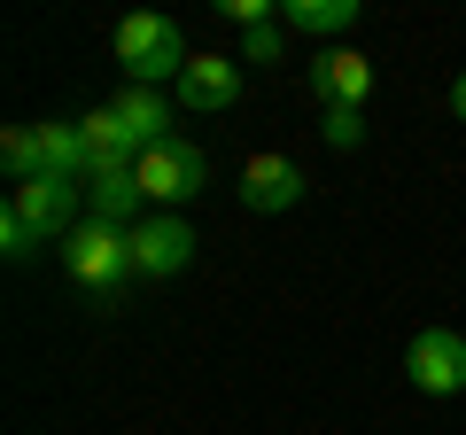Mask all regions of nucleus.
Masks as SVG:
<instances>
[{"instance_id": "nucleus-6", "label": "nucleus", "mask_w": 466, "mask_h": 435, "mask_svg": "<svg viewBox=\"0 0 466 435\" xmlns=\"http://www.w3.org/2000/svg\"><path fill=\"white\" fill-rule=\"evenodd\" d=\"M195 226H187L179 210H148L133 226V265H140V280H171V272H187L195 265Z\"/></svg>"}, {"instance_id": "nucleus-4", "label": "nucleus", "mask_w": 466, "mask_h": 435, "mask_svg": "<svg viewBox=\"0 0 466 435\" xmlns=\"http://www.w3.org/2000/svg\"><path fill=\"white\" fill-rule=\"evenodd\" d=\"M140 195H148V210H187V202L210 187V156L195 148V140H164V148L140 156Z\"/></svg>"}, {"instance_id": "nucleus-8", "label": "nucleus", "mask_w": 466, "mask_h": 435, "mask_svg": "<svg viewBox=\"0 0 466 435\" xmlns=\"http://www.w3.org/2000/svg\"><path fill=\"white\" fill-rule=\"evenodd\" d=\"M241 202H249L257 218H280V210H296L303 202V164L296 156H280V148H265V156H249V164H241Z\"/></svg>"}, {"instance_id": "nucleus-11", "label": "nucleus", "mask_w": 466, "mask_h": 435, "mask_svg": "<svg viewBox=\"0 0 466 435\" xmlns=\"http://www.w3.org/2000/svg\"><path fill=\"white\" fill-rule=\"evenodd\" d=\"M86 218H101V226H125L133 234L140 218H148V195H140V171H94L86 179Z\"/></svg>"}, {"instance_id": "nucleus-14", "label": "nucleus", "mask_w": 466, "mask_h": 435, "mask_svg": "<svg viewBox=\"0 0 466 435\" xmlns=\"http://www.w3.org/2000/svg\"><path fill=\"white\" fill-rule=\"evenodd\" d=\"M39 140H47V164L63 171V179H86V125L78 117H47Z\"/></svg>"}, {"instance_id": "nucleus-5", "label": "nucleus", "mask_w": 466, "mask_h": 435, "mask_svg": "<svg viewBox=\"0 0 466 435\" xmlns=\"http://www.w3.org/2000/svg\"><path fill=\"white\" fill-rule=\"evenodd\" d=\"M404 373H412L420 397H459L466 389V335L459 327H420L404 342Z\"/></svg>"}, {"instance_id": "nucleus-1", "label": "nucleus", "mask_w": 466, "mask_h": 435, "mask_svg": "<svg viewBox=\"0 0 466 435\" xmlns=\"http://www.w3.org/2000/svg\"><path fill=\"white\" fill-rule=\"evenodd\" d=\"M116 70H125V86H179L187 78V32H179V16H164V8H133V16H116Z\"/></svg>"}, {"instance_id": "nucleus-13", "label": "nucleus", "mask_w": 466, "mask_h": 435, "mask_svg": "<svg viewBox=\"0 0 466 435\" xmlns=\"http://www.w3.org/2000/svg\"><path fill=\"white\" fill-rule=\"evenodd\" d=\"M0 171H8V187H24V179H47V140H39V125H8L0 133Z\"/></svg>"}, {"instance_id": "nucleus-15", "label": "nucleus", "mask_w": 466, "mask_h": 435, "mask_svg": "<svg viewBox=\"0 0 466 435\" xmlns=\"http://www.w3.org/2000/svg\"><path fill=\"white\" fill-rule=\"evenodd\" d=\"M39 249H47V241H39V234H32V226H24L16 210H0V257H8V265H32Z\"/></svg>"}, {"instance_id": "nucleus-10", "label": "nucleus", "mask_w": 466, "mask_h": 435, "mask_svg": "<svg viewBox=\"0 0 466 435\" xmlns=\"http://www.w3.org/2000/svg\"><path fill=\"white\" fill-rule=\"evenodd\" d=\"M109 109H116V133H125V148H133V156L179 140V133H171V94H156V86H125Z\"/></svg>"}, {"instance_id": "nucleus-3", "label": "nucleus", "mask_w": 466, "mask_h": 435, "mask_svg": "<svg viewBox=\"0 0 466 435\" xmlns=\"http://www.w3.org/2000/svg\"><path fill=\"white\" fill-rule=\"evenodd\" d=\"M8 210H16L39 241H55V249H63V241L86 226V179H63V171L24 179V187H8Z\"/></svg>"}, {"instance_id": "nucleus-2", "label": "nucleus", "mask_w": 466, "mask_h": 435, "mask_svg": "<svg viewBox=\"0 0 466 435\" xmlns=\"http://www.w3.org/2000/svg\"><path fill=\"white\" fill-rule=\"evenodd\" d=\"M63 272L101 303V311H116V303H125V280H140V265H133V234H125V226H101V218H86L78 234L63 241Z\"/></svg>"}, {"instance_id": "nucleus-9", "label": "nucleus", "mask_w": 466, "mask_h": 435, "mask_svg": "<svg viewBox=\"0 0 466 435\" xmlns=\"http://www.w3.org/2000/svg\"><path fill=\"white\" fill-rule=\"evenodd\" d=\"M171 101H179V109H195V117L233 109V101H241V63H233V55H195V63H187V78L171 86Z\"/></svg>"}, {"instance_id": "nucleus-7", "label": "nucleus", "mask_w": 466, "mask_h": 435, "mask_svg": "<svg viewBox=\"0 0 466 435\" xmlns=\"http://www.w3.org/2000/svg\"><path fill=\"white\" fill-rule=\"evenodd\" d=\"M303 86L319 94V109H366L373 63H366L358 47H327V55H311V63H303Z\"/></svg>"}, {"instance_id": "nucleus-18", "label": "nucleus", "mask_w": 466, "mask_h": 435, "mask_svg": "<svg viewBox=\"0 0 466 435\" xmlns=\"http://www.w3.org/2000/svg\"><path fill=\"white\" fill-rule=\"evenodd\" d=\"M451 109H459V125H466V70L451 78Z\"/></svg>"}, {"instance_id": "nucleus-17", "label": "nucleus", "mask_w": 466, "mask_h": 435, "mask_svg": "<svg viewBox=\"0 0 466 435\" xmlns=\"http://www.w3.org/2000/svg\"><path fill=\"white\" fill-rule=\"evenodd\" d=\"M319 133H327V148H358V140H366V109H327Z\"/></svg>"}, {"instance_id": "nucleus-12", "label": "nucleus", "mask_w": 466, "mask_h": 435, "mask_svg": "<svg viewBox=\"0 0 466 435\" xmlns=\"http://www.w3.org/2000/svg\"><path fill=\"white\" fill-rule=\"evenodd\" d=\"M358 8H366V0H280V24L303 32V39H334V32L358 24Z\"/></svg>"}, {"instance_id": "nucleus-16", "label": "nucleus", "mask_w": 466, "mask_h": 435, "mask_svg": "<svg viewBox=\"0 0 466 435\" xmlns=\"http://www.w3.org/2000/svg\"><path fill=\"white\" fill-rule=\"evenodd\" d=\"M241 63H288V24H257V32H241Z\"/></svg>"}]
</instances>
